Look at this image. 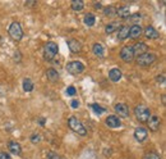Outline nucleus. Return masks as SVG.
Segmentation results:
<instances>
[{"mask_svg":"<svg viewBox=\"0 0 166 159\" xmlns=\"http://www.w3.org/2000/svg\"><path fill=\"white\" fill-rule=\"evenodd\" d=\"M9 36L14 40V41H21L22 37H23V30H22V26L18 22H13L9 26Z\"/></svg>","mask_w":166,"mask_h":159,"instance_id":"obj_3","label":"nucleus"},{"mask_svg":"<svg viewBox=\"0 0 166 159\" xmlns=\"http://www.w3.org/2000/svg\"><path fill=\"white\" fill-rule=\"evenodd\" d=\"M0 159H12L10 155L8 153H4V151H0Z\"/></svg>","mask_w":166,"mask_h":159,"instance_id":"obj_33","label":"nucleus"},{"mask_svg":"<svg viewBox=\"0 0 166 159\" xmlns=\"http://www.w3.org/2000/svg\"><path fill=\"white\" fill-rule=\"evenodd\" d=\"M135 62H137L138 65H142V67H148V65H151L152 63L156 62V55L154 54V53L147 51V53H144V54L137 57Z\"/></svg>","mask_w":166,"mask_h":159,"instance_id":"obj_4","label":"nucleus"},{"mask_svg":"<svg viewBox=\"0 0 166 159\" xmlns=\"http://www.w3.org/2000/svg\"><path fill=\"white\" fill-rule=\"evenodd\" d=\"M143 159H161V158H160V155L157 153H148V154L144 155Z\"/></svg>","mask_w":166,"mask_h":159,"instance_id":"obj_30","label":"nucleus"},{"mask_svg":"<svg viewBox=\"0 0 166 159\" xmlns=\"http://www.w3.org/2000/svg\"><path fill=\"white\" fill-rule=\"evenodd\" d=\"M68 126H69V128H71L72 131H74L76 134L81 135V136L87 135V130H86V127L83 126L82 122L79 121L78 118H76V117H71V118L68 119Z\"/></svg>","mask_w":166,"mask_h":159,"instance_id":"obj_2","label":"nucleus"},{"mask_svg":"<svg viewBox=\"0 0 166 159\" xmlns=\"http://www.w3.org/2000/svg\"><path fill=\"white\" fill-rule=\"evenodd\" d=\"M106 125L111 128H118L121 126V122H120V118L118 115H109L106 118Z\"/></svg>","mask_w":166,"mask_h":159,"instance_id":"obj_15","label":"nucleus"},{"mask_svg":"<svg viewBox=\"0 0 166 159\" xmlns=\"http://www.w3.org/2000/svg\"><path fill=\"white\" fill-rule=\"evenodd\" d=\"M66 71H68V73L76 76V74H79L85 71V65H83V63H81L79 60H73V62H69L66 64Z\"/></svg>","mask_w":166,"mask_h":159,"instance_id":"obj_5","label":"nucleus"},{"mask_svg":"<svg viewBox=\"0 0 166 159\" xmlns=\"http://www.w3.org/2000/svg\"><path fill=\"white\" fill-rule=\"evenodd\" d=\"M83 7H85V4H83L82 0H73L72 2V9L76 12H81L83 9Z\"/></svg>","mask_w":166,"mask_h":159,"instance_id":"obj_23","label":"nucleus"},{"mask_svg":"<svg viewBox=\"0 0 166 159\" xmlns=\"http://www.w3.org/2000/svg\"><path fill=\"white\" fill-rule=\"evenodd\" d=\"M46 76L47 78L50 80L51 82H55V81H58V78H59V73L56 69H54V68H49L46 71Z\"/></svg>","mask_w":166,"mask_h":159,"instance_id":"obj_22","label":"nucleus"},{"mask_svg":"<svg viewBox=\"0 0 166 159\" xmlns=\"http://www.w3.org/2000/svg\"><path fill=\"white\" fill-rule=\"evenodd\" d=\"M129 36V27L128 26H120L118 30V38L119 40H125Z\"/></svg>","mask_w":166,"mask_h":159,"instance_id":"obj_19","label":"nucleus"},{"mask_svg":"<svg viewBox=\"0 0 166 159\" xmlns=\"http://www.w3.org/2000/svg\"><path fill=\"white\" fill-rule=\"evenodd\" d=\"M47 158H49V159H66V158H64V156L58 155L56 153H54V151H49V153H47Z\"/></svg>","mask_w":166,"mask_h":159,"instance_id":"obj_29","label":"nucleus"},{"mask_svg":"<svg viewBox=\"0 0 166 159\" xmlns=\"http://www.w3.org/2000/svg\"><path fill=\"white\" fill-rule=\"evenodd\" d=\"M58 54V45L55 43H47L45 45V49H44V58L46 60H51L54 59V57Z\"/></svg>","mask_w":166,"mask_h":159,"instance_id":"obj_6","label":"nucleus"},{"mask_svg":"<svg viewBox=\"0 0 166 159\" xmlns=\"http://www.w3.org/2000/svg\"><path fill=\"white\" fill-rule=\"evenodd\" d=\"M132 49H133V54H134V57H139V55L144 54V53H147L148 46H147L144 43H137L134 46H132Z\"/></svg>","mask_w":166,"mask_h":159,"instance_id":"obj_10","label":"nucleus"},{"mask_svg":"<svg viewBox=\"0 0 166 159\" xmlns=\"http://www.w3.org/2000/svg\"><path fill=\"white\" fill-rule=\"evenodd\" d=\"M8 149L9 151L13 154V155H21L22 154V148H21V145L16 141H10L8 144Z\"/></svg>","mask_w":166,"mask_h":159,"instance_id":"obj_16","label":"nucleus"},{"mask_svg":"<svg viewBox=\"0 0 166 159\" xmlns=\"http://www.w3.org/2000/svg\"><path fill=\"white\" fill-rule=\"evenodd\" d=\"M147 136H148V132H147L146 128H143V127L135 128V131H134V137H135L137 141H139V142L141 141H144L147 139Z\"/></svg>","mask_w":166,"mask_h":159,"instance_id":"obj_12","label":"nucleus"},{"mask_svg":"<svg viewBox=\"0 0 166 159\" xmlns=\"http://www.w3.org/2000/svg\"><path fill=\"white\" fill-rule=\"evenodd\" d=\"M165 103H166V96L162 95V104H165Z\"/></svg>","mask_w":166,"mask_h":159,"instance_id":"obj_35","label":"nucleus"},{"mask_svg":"<svg viewBox=\"0 0 166 159\" xmlns=\"http://www.w3.org/2000/svg\"><path fill=\"white\" fill-rule=\"evenodd\" d=\"M23 90H24V91H28V92L33 90V82L31 81L30 78L23 80Z\"/></svg>","mask_w":166,"mask_h":159,"instance_id":"obj_24","label":"nucleus"},{"mask_svg":"<svg viewBox=\"0 0 166 159\" xmlns=\"http://www.w3.org/2000/svg\"><path fill=\"white\" fill-rule=\"evenodd\" d=\"M147 123H148V128L151 131H159L160 126H161V118L159 115H156V114H151Z\"/></svg>","mask_w":166,"mask_h":159,"instance_id":"obj_8","label":"nucleus"},{"mask_svg":"<svg viewBox=\"0 0 166 159\" xmlns=\"http://www.w3.org/2000/svg\"><path fill=\"white\" fill-rule=\"evenodd\" d=\"M92 51H93V54H95L96 57H99V58H102V57L105 55V49H104V46H102L100 43H97V44L93 45Z\"/></svg>","mask_w":166,"mask_h":159,"instance_id":"obj_20","label":"nucleus"},{"mask_svg":"<svg viewBox=\"0 0 166 159\" xmlns=\"http://www.w3.org/2000/svg\"><path fill=\"white\" fill-rule=\"evenodd\" d=\"M143 33V28L141 27L139 24H133L132 27L129 28V36L130 38H138Z\"/></svg>","mask_w":166,"mask_h":159,"instance_id":"obj_14","label":"nucleus"},{"mask_svg":"<svg viewBox=\"0 0 166 159\" xmlns=\"http://www.w3.org/2000/svg\"><path fill=\"white\" fill-rule=\"evenodd\" d=\"M120 58L127 62V63H130L133 59H134V54H133V49L132 46L127 45V46H123L121 50H120Z\"/></svg>","mask_w":166,"mask_h":159,"instance_id":"obj_7","label":"nucleus"},{"mask_svg":"<svg viewBox=\"0 0 166 159\" xmlns=\"http://www.w3.org/2000/svg\"><path fill=\"white\" fill-rule=\"evenodd\" d=\"M115 13H116V9H115L114 7H106V8L104 9V14H105V16H107V17L114 16Z\"/></svg>","mask_w":166,"mask_h":159,"instance_id":"obj_26","label":"nucleus"},{"mask_svg":"<svg viewBox=\"0 0 166 159\" xmlns=\"http://www.w3.org/2000/svg\"><path fill=\"white\" fill-rule=\"evenodd\" d=\"M95 22H96V17L92 14V13H88V14H86L85 16V23L87 24V26H93L95 24Z\"/></svg>","mask_w":166,"mask_h":159,"instance_id":"obj_25","label":"nucleus"},{"mask_svg":"<svg viewBox=\"0 0 166 159\" xmlns=\"http://www.w3.org/2000/svg\"><path fill=\"white\" fill-rule=\"evenodd\" d=\"M68 48L73 53V54H77V53H79L82 50V44L78 41V40L72 38V40H69V41H68Z\"/></svg>","mask_w":166,"mask_h":159,"instance_id":"obj_13","label":"nucleus"},{"mask_svg":"<svg viewBox=\"0 0 166 159\" xmlns=\"http://www.w3.org/2000/svg\"><path fill=\"white\" fill-rule=\"evenodd\" d=\"M134 114H135V118L141 123H146L149 119V117H151V112H149L148 107L144 105V104H138L137 107L134 108Z\"/></svg>","mask_w":166,"mask_h":159,"instance_id":"obj_1","label":"nucleus"},{"mask_svg":"<svg viewBox=\"0 0 166 159\" xmlns=\"http://www.w3.org/2000/svg\"><path fill=\"white\" fill-rule=\"evenodd\" d=\"M115 113L119 114V118H127L129 115V108H128V105L127 104H123V103H118L115 105Z\"/></svg>","mask_w":166,"mask_h":159,"instance_id":"obj_9","label":"nucleus"},{"mask_svg":"<svg viewBox=\"0 0 166 159\" xmlns=\"http://www.w3.org/2000/svg\"><path fill=\"white\" fill-rule=\"evenodd\" d=\"M91 108L95 110V113H96V114H102V113H105V112H106V109H105V108L100 107V105H97V104H91Z\"/></svg>","mask_w":166,"mask_h":159,"instance_id":"obj_27","label":"nucleus"},{"mask_svg":"<svg viewBox=\"0 0 166 159\" xmlns=\"http://www.w3.org/2000/svg\"><path fill=\"white\" fill-rule=\"evenodd\" d=\"M76 87H73V86H69L68 89H66V95H71V96H73V95H76Z\"/></svg>","mask_w":166,"mask_h":159,"instance_id":"obj_31","label":"nucleus"},{"mask_svg":"<svg viewBox=\"0 0 166 159\" xmlns=\"http://www.w3.org/2000/svg\"><path fill=\"white\" fill-rule=\"evenodd\" d=\"M71 105H72V108H73V109H77V108L79 107V100H77V99L72 100V101H71Z\"/></svg>","mask_w":166,"mask_h":159,"instance_id":"obj_32","label":"nucleus"},{"mask_svg":"<svg viewBox=\"0 0 166 159\" xmlns=\"http://www.w3.org/2000/svg\"><path fill=\"white\" fill-rule=\"evenodd\" d=\"M121 76H123V73H121V71L119 68H113L111 71L109 72V78L113 82H118L119 80L121 78Z\"/></svg>","mask_w":166,"mask_h":159,"instance_id":"obj_18","label":"nucleus"},{"mask_svg":"<svg viewBox=\"0 0 166 159\" xmlns=\"http://www.w3.org/2000/svg\"><path fill=\"white\" fill-rule=\"evenodd\" d=\"M156 80H157V82H159V84H165V76H164V74L157 76Z\"/></svg>","mask_w":166,"mask_h":159,"instance_id":"obj_34","label":"nucleus"},{"mask_svg":"<svg viewBox=\"0 0 166 159\" xmlns=\"http://www.w3.org/2000/svg\"><path fill=\"white\" fill-rule=\"evenodd\" d=\"M119 27H120V24H119V22H110L106 27H105V32L107 33V35H110V33H113V32H116L118 30H119Z\"/></svg>","mask_w":166,"mask_h":159,"instance_id":"obj_21","label":"nucleus"},{"mask_svg":"<svg viewBox=\"0 0 166 159\" xmlns=\"http://www.w3.org/2000/svg\"><path fill=\"white\" fill-rule=\"evenodd\" d=\"M115 14L119 16L120 18H123V19L129 18V17H130V9H129V7H127V5H123V7H120L119 9H116V13H115Z\"/></svg>","mask_w":166,"mask_h":159,"instance_id":"obj_17","label":"nucleus"},{"mask_svg":"<svg viewBox=\"0 0 166 159\" xmlns=\"http://www.w3.org/2000/svg\"><path fill=\"white\" fill-rule=\"evenodd\" d=\"M143 33L149 40H156L160 37V32H157V30L155 27H152V26H147V27L143 30Z\"/></svg>","mask_w":166,"mask_h":159,"instance_id":"obj_11","label":"nucleus"},{"mask_svg":"<svg viewBox=\"0 0 166 159\" xmlns=\"http://www.w3.org/2000/svg\"><path fill=\"white\" fill-rule=\"evenodd\" d=\"M31 141H32L33 144L40 142V141H41V135H40V134H37V132H35V134H32V135H31Z\"/></svg>","mask_w":166,"mask_h":159,"instance_id":"obj_28","label":"nucleus"}]
</instances>
